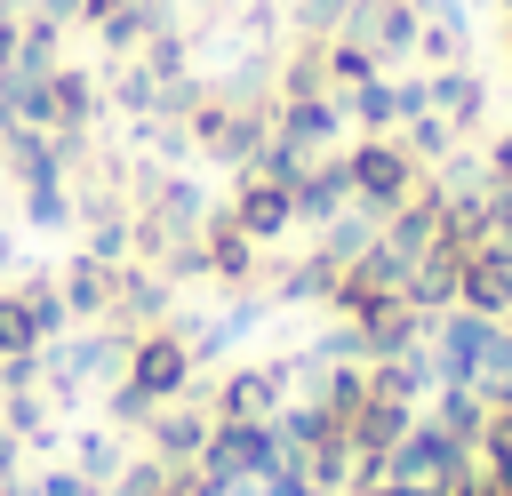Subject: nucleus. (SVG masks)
I'll return each instance as SVG.
<instances>
[{
    "mask_svg": "<svg viewBox=\"0 0 512 496\" xmlns=\"http://www.w3.org/2000/svg\"><path fill=\"white\" fill-rule=\"evenodd\" d=\"M0 272H16V232L0 224Z\"/></svg>",
    "mask_w": 512,
    "mask_h": 496,
    "instance_id": "33",
    "label": "nucleus"
},
{
    "mask_svg": "<svg viewBox=\"0 0 512 496\" xmlns=\"http://www.w3.org/2000/svg\"><path fill=\"white\" fill-rule=\"evenodd\" d=\"M240 176H264V184H296V176H304V152H296V144H280V136H264V144H256V160H248Z\"/></svg>",
    "mask_w": 512,
    "mask_h": 496,
    "instance_id": "27",
    "label": "nucleus"
},
{
    "mask_svg": "<svg viewBox=\"0 0 512 496\" xmlns=\"http://www.w3.org/2000/svg\"><path fill=\"white\" fill-rule=\"evenodd\" d=\"M272 136H280V144H296L304 160H320V152L344 136V112H336V104H320V96H280V104H272Z\"/></svg>",
    "mask_w": 512,
    "mask_h": 496,
    "instance_id": "11",
    "label": "nucleus"
},
{
    "mask_svg": "<svg viewBox=\"0 0 512 496\" xmlns=\"http://www.w3.org/2000/svg\"><path fill=\"white\" fill-rule=\"evenodd\" d=\"M344 104H352V120H360L368 136H392V128H400V104H392V80H360V88H344Z\"/></svg>",
    "mask_w": 512,
    "mask_h": 496,
    "instance_id": "24",
    "label": "nucleus"
},
{
    "mask_svg": "<svg viewBox=\"0 0 512 496\" xmlns=\"http://www.w3.org/2000/svg\"><path fill=\"white\" fill-rule=\"evenodd\" d=\"M456 304L480 320H512V264L504 256H464L456 264Z\"/></svg>",
    "mask_w": 512,
    "mask_h": 496,
    "instance_id": "13",
    "label": "nucleus"
},
{
    "mask_svg": "<svg viewBox=\"0 0 512 496\" xmlns=\"http://www.w3.org/2000/svg\"><path fill=\"white\" fill-rule=\"evenodd\" d=\"M112 320H120V328H160V320H168V272L144 264V256L112 264Z\"/></svg>",
    "mask_w": 512,
    "mask_h": 496,
    "instance_id": "9",
    "label": "nucleus"
},
{
    "mask_svg": "<svg viewBox=\"0 0 512 496\" xmlns=\"http://www.w3.org/2000/svg\"><path fill=\"white\" fill-rule=\"evenodd\" d=\"M408 424H416V408H408V400H392V392H368V400L344 416V440H352L368 464H384V448H392Z\"/></svg>",
    "mask_w": 512,
    "mask_h": 496,
    "instance_id": "12",
    "label": "nucleus"
},
{
    "mask_svg": "<svg viewBox=\"0 0 512 496\" xmlns=\"http://www.w3.org/2000/svg\"><path fill=\"white\" fill-rule=\"evenodd\" d=\"M56 288H64V312H72V328H80V320H112V264H96V256H72V264L56 272Z\"/></svg>",
    "mask_w": 512,
    "mask_h": 496,
    "instance_id": "14",
    "label": "nucleus"
},
{
    "mask_svg": "<svg viewBox=\"0 0 512 496\" xmlns=\"http://www.w3.org/2000/svg\"><path fill=\"white\" fill-rule=\"evenodd\" d=\"M488 176H496V184H512V128L496 136V152H488Z\"/></svg>",
    "mask_w": 512,
    "mask_h": 496,
    "instance_id": "32",
    "label": "nucleus"
},
{
    "mask_svg": "<svg viewBox=\"0 0 512 496\" xmlns=\"http://www.w3.org/2000/svg\"><path fill=\"white\" fill-rule=\"evenodd\" d=\"M504 336H512V320H504Z\"/></svg>",
    "mask_w": 512,
    "mask_h": 496,
    "instance_id": "36",
    "label": "nucleus"
},
{
    "mask_svg": "<svg viewBox=\"0 0 512 496\" xmlns=\"http://www.w3.org/2000/svg\"><path fill=\"white\" fill-rule=\"evenodd\" d=\"M40 384H48L40 352H16V360H0V392H40Z\"/></svg>",
    "mask_w": 512,
    "mask_h": 496,
    "instance_id": "28",
    "label": "nucleus"
},
{
    "mask_svg": "<svg viewBox=\"0 0 512 496\" xmlns=\"http://www.w3.org/2000/svg\"><path fill=\"white\" fill-rule=\"evenodd\" d=\"M272 464H280V432L272 424H232V416L208 424V448H200L208 480H264Z\"/></svg>",
    "mask_w": 512,
    "mask_h": 496,
    "instance_id": "4",
    "label": "nucleus"
},
{
    "mask_svg": "<svg viewBox=\"0 0 512 496\" xmlns=\"http://www.w3.org/2000/svg\"><path fill=\"white\" fill-rule=\"evenodd\" d=\"M0 480H24V440L0 424Z\"/></svg>",
    "mask_w": 512,
    "mask_h": 496,
    "instance_id": "31",
    "label": "nucleus"
},
{
    "mask_svg": "<svg viewBox=\"0 0 512 496\" xmlns=\"http://www.w3.org/2000/svg\"><path fill=\"white\" fill-rule=\"evenodd\" d=\"M208 424H216L208 408H184V400H160V408H152V424H144L136 440H144V448H152L160 464H200V448H208Z\"/></svg>",
    "mask_w": 512,
    "mask_h": 496,
    "instance_id": "10",
    "label": "nucleus"
},
{
    "mask_svg": "<svg viewBox=\"0 0 512 496\" xmlns=\"http://www.w3.org/2000/svg\"><path fill=\"white\" fill-rule=\"evenodd\" d=\"M152 408H160V400H144L128 376H120V384H104V424H112V432H144V424H152Z\"/></svg>",
    "mask_w": 512,
    "mask_h": 496,
    "instance_id": "25",
    "label": "nucleus"
},
{
    "mask_svg": "<svg viewBox=\"0 0 512 496\" xmlns=\"http://www.w3.org/2000/svg\"><path fill=\"white\" fill-rule=\"evenodd\" d=\"M392 144H400L416 168H440V160L456 152V128H448L440 112H416V120H400V136H392Z\"/></svg>",
    "mask_w": 512,
    "mask_h": 496,
    "instance_id": "22",
    "label": "nucleus"
},
{
    "mask_svg": "<svg viewBox=\"0 0 512 496\" xmlns=\"http://www.w3.org/2000/svg\"><path fill=\"white\" fill-rule=\"evenodd\" d=\"M16 296H24L32 328H40V344L72 336V312H64V288H56V272H16Z\"/></svg>",
    "mask_w": 512,
    "mask_h": 496,
    "instance_id": "19",
    "label": "nucleus"
},
{
    "mask_svg": "<svg viewBox=\"0 0 512 496\" xmlns=\"http://www.w3.org/2000/svg\"><path fill=\"white\" fill-rule=\"evenodd\" d=\"M432 112L464 136V128H480V112H488V80L480 72H464V64H448L440 80H432Z\"/></svg>",
    "mask_w": 512,
    "mask_h": 496,
    "instance_id": "16",
    "label": "nucleus"
},
{
    "mask_svg": "<svg viewBox=\"0 0 512 496\" xmlns=\"http://www.w3.org/2000/svg\"><path fill=\"white\" fill-rule=\"evenodd\" d=\"M288 208H296V224H328V216H344L352 208V176H344V152H320V160H304V176L288 184Z\"/></svg>",
    "mask_w": 512,
    "mask_h": 496,
    "instance_id": "8",
    "label": "nucleus"
},
{
    "mask_svg": "<svg viewBox=\"0 0 512 496\" xmlns=\"http://www.w3.org/2000/svg\"><path fill=\"white\" fill-rule=\"evenodd\" d=\"M432 424H440V432H456V440L472 448V440L488 432V400H480L472 384H440V392H432Z\"/></svg>",
    "mask_w": 512,
    "mask_h": 496,
    "instance_id": "20",
    "label": "nucleus"
},
{
    "mask_svg": "<svg viewBox=\"0 0 512 496\" xmlns=\"http://www.w3.org/2000/svg\"><path fill=\"white\" fill-rule=\"evenodd\" d=\"M0 496H32V488H24V480H0Z\"/></svg>",
    "mask_w": 512,
    "mask_h": 496,
    "instance_id": "35",
    "label": "nucleus"
},
{
    "mask_svg": "<svg viewBox=\"0 0 512 496\" xmlns=\"http://www.w3.org/2000/svg\"><path fill=\"white\" fill-rule=\"evenodd\" d=\"M16 352H40V328H32L24 296H16V288H0V360H16Z\"/></svg>",
    "mask_w": 512,
    "mask_h": 496,
    "instance_id": "26",
    "label": "nucleus"
},
{
    "mask_svg": "<svg viewBox=\"0 0 512 496\" xmlns=\"http://www.w3.org/2000/svg\"><path fill=\"white\" fill-rule=\"evenodd\" d=\"M288 400V376L280 360H248V368H224L216 392H208V416H232V424H272Z\"/></svg>",
    "mask_w": 512,
    "mask_h": 496,
    "instance_id": "5",
    "label": "nucleus"
},
{
    "mask_svg": "<svg viewBox=\"0 0 512 496\" xmlns=\"http://www.w3.org/2000/svg\"><path fill=\"white\" fill-rule=\"evenodd\" d=\"M472 472V448L456 440V432H440L432 416H416L392 448H384V464H376V480H392V488H456Z\"/></svg>",
    "mask_w": 512,
    "mask_h": 496,
    "instance_id": "1",
    "label": "nucleus"
},
{
    "mask_svg": "<svg viewBox=\"0 0 512 496\" xmlns=\"http://www.w3.org/2000/svg\"><path fill=\"white\" fill-rule=\"evenodd\" d=\"M32 496H96L72 464H48V472H32Z\"/></svg>",
    "mask_w": 512,
    "mask_h": 496,
    "instance_id": "29",
    "label": "nucleus"
},
{
    "mask_svg": "<svg viewBox=\"0 0 512 496\" xmlns=\"http://www.w3.org/2000/svg\"><path fill=\"white\" fill-rule=\"evenodd\" d=\"M16 200H24V224L32 232H72V176L64 184H24Z\"/></svg>",
    "mask_w": 512,
    "mask_h": 496,
    "instance_id": "23",
    "label": "nucleus"
},
{
    "mask_svg": "<svg viewBox=\"0 0 512 496\" xmlns=\"http://www.w3.org/2000/svg\"><path fill=\"white\" fill-rule=\"evenodd\" d=\"M200 248H208V280L224 288V296H248L256 280H264V248L224 216V200L208 208V224H200Z\"/></svg>",
    "mask_w": 512,
    "mask_h": 496,
    "instance_id": "6",
    "label": "nucleus"
},
{
    "mask_svg": "<svg viewBox=\"0 0 512 496\" xmlns=\"http://www.w3.org/2000/svg\"><path fill=\"white\" fill-rule=\"evenodd\" d=\"M0 424L40 456V448H56V416H48V392H0Z\"/></svg>",
    "mask_w": 512,
    "mask_h": 496,
    "instance_id": "21",
    "label": "nucleus"
},
{
    "mask_svg": "<svg viewBox=\"0 0 512 496\" xmlns=\"http://www.w3.org/2000/svg\"><path fill=\"white\" fill-rule=\"evenodd\" d=\"M376 232H384V216H376V208H360V200H352V208H344V216H328V224H320V248H312V256H328V264H336V272H344V264H352V256H360V248H368V240H376Z\"/></svg>",
    "mask_w": 512,
    "mask_h": 496,
    "instance_id": "18",
    "label": "nucleus"
},
{
    "mask_svg": "<svg viewBox=\"0 0 512 496\" xmlns=\"http://www.w3.org/2000/svg\"><path fill=\"white\" fill-rule=\"evenodd\" d=\"M344 176H352V200H360V208H376V216H392V208L424 184V168H416L392 136H360V144L344 152Z\"/></svg>",
    "mask_w": 512,
    "mask_h": 496,
    "instance_id": "2",
    "label": "nucleus"
},
{
    "mask_svg": "<svg viewBox=\"0 0 512 496\" xmlns=\"http://www.w3.org/2000/svg\"><path fill=\"white\" fill-rule=\"evenodd\" d=\"M96 120V80L88 72H48V136H72Z\"/></svg>",
    "mask_w": 512,
    "mask_h": 496,
    "instance_id": "17",
    "label": "nucleus"
},
{
    "mask_svg": "<svg viewBox=\"0 0 512 496\" xmlns=\"http://www.w3.org/2000/svg\"><path fill=\"white\" fill-rule=\"evenodd\" d=\"M120 464H128V432H112V424H80V432H72V472H80L96 496L120 480Z\"/></svg>",
    "mask_w": 512,
    "mask_h": 496,
    "instance_id": "15",
    "label": "nucleus"
},
{
    "mask_svg": "<svg viewBox=\"0 0 512 496\" xmlns=\"http://www.w3.org/2000/svg\"><path fill=\"white\" fill-rule=\"evenodd\" d=\"M192 376H200V360H192V344H184L168 320H160V328H136V344H128V384H136L144 400H184Z\"/></svg>",
    "mask_w": 512,
    "mask_h": 496,
    "instance_id": "3",
    "label": "nucleus"
},
{
    "mask_svg": "<svg viewBox=\"0 0 512 496\" xmlns=\"http://www.w3.org/2000/svg\"><path fill=\"white\" fill-rule=\"evenodd\" d=\"M424 56H440V64H456V56H464V32H456V16H448L440 32H424Z\"/></svg>",
    "mask_w": 512,
    "mask_h": 496,
    "instance_id": "30",
    "label": "nucleus"
},
{
    "mask_svg": "<svg viewBox=\"0 0 512 496\" xmlns=\"http://www.w3.org/2000/svg\"><path fill=\"white\" fill-rule=\"evenodd\" d=\"M344 496H400L392 480H360V488H344Z\"/></svg>",
    "mask_w": 512,
    "mask_h": 496,
    "instance_id": "34",
    "label": "nucleus"
},
{
    "mask_svg": "<svg viewBox=\"0 0 512 496\" xmlns=\"http://www.w3.org/2000/svg\"><path fill=\"white\" fill-rule=\"evenodd\" d=\"M224 216H232L256 248H272V240H288V232H296L288 184H264V176H240V184H232V200H224Z\"/></svg>",
    "mask_w": 512,
    "mask_h": 496,
    "instance_id": "7",
    "label": "nucleus"
}]
</instances>
